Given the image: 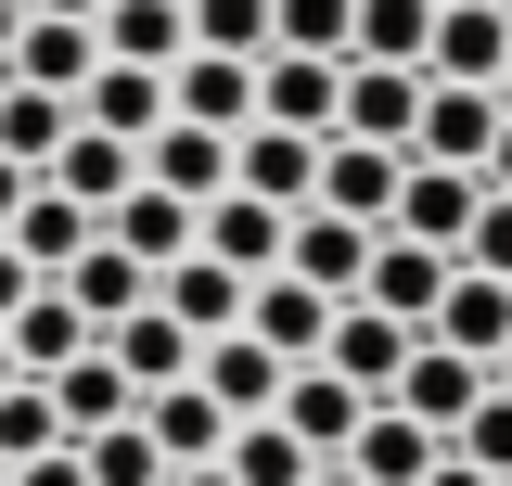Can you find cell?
Masks as SVG:
<instances>
[{"instance_id":"cell-1","label":"cell","mask_w":512,"mask_h":486,"mask_svg":"<svg viewBox=\"0 0 512 486\" xmlns=\"http://www.w3.org/2000/svg\"><path fill=\"white\" fill-rule=\"evenodd\" d=\"M410 154H423V167H474V180H487V154H500V90L423 77V128H410Z\"/></svg>"},{"instance_id":"cell-2","label":"cell","mask_w":512,"mask_h":486,"mask_svg":"<svg viewBox=\"0 0 512 486\" xmlns=\"http://www.w3.org/2000/svg\"><path fill=\"white\" fill-rule=\"evenodd\" d=\"M256 116L333 141V116H346V64H333V52H256Z\"/></svg>"},{"instance_id":"cell-3","label":"cell","mask_w":512,"mask_h":486,"mask_svg":"<svg viewBox=\"0 0 512 486\" xmlns=\"http://www.w3.org/2000/svg\"><path fill=\"white\" fill-rule=\"evenodd\" d=\"M500 64H512V0H436V52H423V77L500 90Z\"/></svg>"},{"instance_id":"cell-4","label":"cell","mask_w":512,"mask_h":486,"mask_svg":"<svg viewBox=\"0 0 512 486\" xmlns=\"http://www.w3.org/2000/svg\"><path fill=\"white\" fill-rule=\"evenodd\" d=\"M231 192H256V205H295V218H308V205H320V141L256 116L244 141H231Z\"/></svg>"},{"instance_id":"cell-5","label":"cell","mask_w":512,"mask_h":486,"mask_svg":"<svg viewBox=\"0 0 512 486\" xmlns=\"http://www.w3.org/2000/svg\"><path fill=\"white\" fill-rule=\"evenodd\" d=\"M448 269H461L448 243H410V231H384V243H372V282H359V295H372L384 320H410V333H436V307H448Z\"/></svg>"},{"instance_id":"cell-6","label":"cell","mask_w":512,"mask_h":486,"mask_svg":"<svg viewBox=\"0 0 512 486\" xmlns=\"http://www.w3.org/2000/svg\"><path fill=\"white\" fill-rule=\"evenodd\" d=\"M333 307H346V295H320V282H295V269H269V282L244 295V333L269 346V359H295V371H308L320 346H333Z\"/></svg>"},{"instance_id":"cell-7","label":"cell","mask_w":512,"mask_h":486,"mask_svg":"<svg viewBox=\"0 0 512 486\" xmlns=\"http://www.w3.org/2000/svg\"><path fill=\"white\" fill-rule=\"evenodd\" d=\"M410 128H423V64H346V116H333V141L410 154Z\"/></svg>"},{"instance_id":"cell-8","label":"cell","mask_w":512,"mask_h":486,"mask_svg":"<svg viewBox=\"0 0 512 486\" xmlns=\"http://www.w3.org/2000/svg\"><path fill=\"white\" fill-rule=\"evenodd\" d=\"M487 384H500L487 359H461V346H436V333H423V346H410V371H397V410H410V423H436V435H461Z\"/></svg>"},{"instance_id":"cell-9","label":"cell","mask_w":512,"mask_h":486,"mask_svg":"<svg viewBox=\"0 0 512 486\" xmlns=\"http://www.w3.org/2000/svg\"><path fill=\"white\" fill-rule=\"evenodd\" d=\"M410 346H423L410 320H384L372 295H346V307H333V346H320V359L346 371L359 397H397V371H410Z\"/></svg>"},{"instance_id":"cell-10","label":"cell","mask_w":512,"mask_h":486,"mask_svg":"<svg viewBox=\"0 0 512 486\" xmlns=\"http://www.w3.org/2000/svg\"><path fill=\"white\" fill-rule=\"evenodd\" d=\"M397 180H410V154H384V141H320V205H333V218L384 231V218H397Z\"/></svg>"},{"instance_id":"cell-11","label":"cell","mask_w":512,"mask_h":486,"mask_svg":"<svg viewBox=\"0 0 512 486\" xmlns=\"http://www.w3.org/2000/svg\"><path fill=\"white\" fill-rule=\"evenodd\" d=\"M244 269H218V256H205V243H192L180 269H154V307H167V320H192V346H218V333H244Z\"/></svg>"},{"instance_id":"cell-12","label":"cell","mask_w":512,"mask_h":486,"mask_svg":"<svg viewBox=\"0 0 512 486\" xmlns=\"http://www.w3.org/2000/svg\"><path fill=\"white\" fill-rule=\"evenodd\" d=\"M0 333H13V359H26V384H52L64 359H90V346H103V320H90V307L64 295V282H39V295L13 307Z\"/></svg>"},{"instance_id":"cell-13","label":"cell","mask_w":512,"mask_h":486,"mask_svg":"<svg viewBox=\"0 0 512 486\" xmlns=\"http://www.w3.org/2000/svg\"><path fill=\"white\" fill-rule=\"evenodd\" d=\"M205 256H218V269H244V282H269V269L295 256V205H256V192H218V205H205Z\"/></svg>"},{"instance_id":"cell-14","label":"cell","mask_w":512,"mask_h":486,"mask_svg":"<svg viewBox=\"0 0 512 486\" xmlns=\"http://www.w3.org/2000/svg\"><path fill=\"white\" fill-rule=\"evenodd\" d=\"M141 180H154V192H180V205H218V192H231V128L167 116L154 141H141Z\"/></svg>"},{"instance_id":"cell-15","label":"cell","mask_w":512,"mask_h":486,"mask_svg":"<svg viewBox=\"0 0 512 486\" xmlns=\"http://www.w3.org/2000/svg\"><path fill=\"white\" fill-rule=\"evenodd\" d=\"M282 423L308 435V461H346V448H359V423H372V397H359L333 359H308L295 384H282Z\"/></svg>"},{"instance_id":"cell-16","label":"cell","mask_w":512,"mask_h":486,"mask_svg":"<svg viewBox=\"0 0 512 486\" xmlns=\"http://www.w3.org/2000/svg\"><path fill=\"white\" fill-rule=\"evenodd\" d=\"M39 180H52V192H77L90 218H116L128 192H141V141H116V128H90V116H77V141H64Z\"/></svg>"},{"instance_id":"cell-17","label":"cell","mask_w":512,"mask_h":486,"mask_svg":"<svg viewBox=\"0 0 512 486\" xmlns=\"http://www.w3.org/2000/svg\"><path fill=\"white\" fill-rule=\"evenodd\" d=\"M474 205H487V180H474V167H423V154H410V180H397V218H384V231H410V243H448V256H461Z\"/></svg>"},{"instance_id":"cell-18","label":"cell","mask_w":512,"mask_h":486,"mask_svg":"<svg viewBox=\"0 0 512 486\" xmlns=\"http://www.w3.org/2000/svg\"><path fill=\"white\" fill-rule=\"evenodd\" d=\"M192 384L231 410V423H256V410H282V384H295V359H269L256 333H218L205 359H192Z\"/></svg>"},{"instance_id":"cell-19","label":"cell","mask_w":512,"mask_h":486,"mask_svg":"<svg viewBox=\"0 0 512 486\" xmlns=\"http://www.w3.org/2000/svg\"><path fill=\"white\" fill-rule=\"evenodd\" d=\"M0 243H13V256H26L39 282H64V269H77V256L103 243V218H90L77 192H52V180H39V192H26V218H13V231H0Z\"/></svg>"},{"instance_id":"cell-20","label":"cell","mask_w":512,"mask_h":486,"mask_svg":"<svg viewBox=\"0 0 512 486\" xmlns=\"http://www.w3.org/2000/svg\"><path fill=\"white\" fill-rule=\"evenodd\" d=\"M167 103H180L192 128H231V141H244V128H256V64H231V52H180V64H167Z\"/></svg>"},{"instance_id":"cell-21","label":"cell","mask_w":512,"mask_h":486,"mask_svg":"<svg viewBox=\"0 0 512 486\" xmlns=\"http://www.w3.org/2000/svg\"><path fill=\"white\" fill-rule=\"evenodd\" d=\"M77 116H90V128H116V141H154V128L180 116V103H167V64H90Z\"/></svg>"},{"instance_id":"cell-22","label":"cell","mask_w":512,"mask_h":486,"mask_svg":"<svg viewBox=\"0 0 512 486\" xmlns=\"http://www.w3.org/2000/svg\"><path fill=\"white\" fill-rule=\"evenodd\" d=\"M372 243H384V231H359V218L308 205V218H295V256H282V269H295V282H320V295H359V282H372Z\"/></svg>"},{"instance_id":"cell-23","label":"cell","mask_w":512,"mask_h":486,"mask_svg":"<svg viewBox=\"0 0 512 486\" xmlns=\"http://www.w3.org/2000/svg\"><path fill=\"white\" fill-rule=\"evenodd\" d=\"M141 435L167 448V474H192V461H218V448H231V410H218L205 384H154V397H141Z\"/></svg>"},{"instance_id":"cell-24","label":"cell","mask_w":512,"mask_h":486,"mask_svg":"<svg viewBox=\"0 0 512 486\" xmlns=\"http://www.w3.org/2000/svg\"><path fill=\"white\" fill-rule=\"evenodd\" d=\"M346 461H359L372 486H423V474L448 461V435H436V423H410L397 397H372V423H359V448H346Z\"/></svg>"},{"instance_id":"cell-25","label":"cell","mask_w":512,"mask_h":486,"mask_svg":"<svg viewBox=\"0 0 512 486\" xmlns=\"http://www.w3.org/2000/svg\"><path fill=\"white\" fill-rule=\"evenodd\" d=\"M90 64H103V26L26 13V39H13V77H26V90H90Z\"/></svg>"},{"instance_id":"cell-26","label":"cell","mask_w":512,"mask_h":486,"mask_svg":"<svg viewBox=\"0 0 512 486\" xmlns=\"http://www.w3.org/2000/svg\"><path fill=\"white\" fill-rule=\"evenodd\" d=\"M436 346H461V359H487V371H500V346H512V282H487V269H448Z\"/></svg>"},{"instance_id":"cell-27","label":"cell","mask_w":512,"mask_h":486,"mask_svg":"<svg viewBox=\"0 0 512 486\" xmlns=\"http://www.w3.org/2000/svg\"><path fill=\"white\" fill-rule=\"evenodd\" d=\"M103 231H116L128 256H141V269H180L192 243H205V205H180V192H154V180H141V192L116 205V218H103Z\"/></svg>"},{"instance_id":"cell-28","label":"cell","mask_w":512,"mask_h":486,"mask_svg":"<svg viewBox=\"0 0 512 486\" xmlns=\"http://www.w3.org/2000/svg\"><path fill=\"white\" fill-rule=\"evenodd\" d=\"M103 346H116V371L141 384V397H154V384H192V359H205V346H192V320H167V307H128Z\"/></svg>"},{"instance_id":"cell-29","label":"cell","mask_w":512,"mask_h":486,"mask_svg":"<svg viewBox=\"0 0 512 486\" xmlns=\"http://www.w3.org/2000/svg\"><path fill=\"white\" fill-rule=\"evenodd\" d=\"M52 410H64V435H103V423H128V410H141V384L116 371V346H90V359L52 371Z\"/></svg>"},{"instance_id":"cell-30","label":"cell","mask_w":512,"mask_h":486,"mask_svg":"<svg viewBox=\"0 0 512 486\" xmlns=\"http://www.w3.org/2000/svg\"><path fill=\"white\" fill-rule=\"evenodd\" d=\"M192 0H103V64H180Z\"/></svg>"},{"instance_id":"cell-31","label":"cell","mask_w":512,"mask_h":486,"mask_svg":"<svg viewBox=\"0 0 512 486\" xmlns=\"http://www.w3.org/2000/svg\"><path fill=\"white\" fill-rule=\"evenodd\" d=\"M64 141H77V90H26V77H13V90H0V154H13V167H52Z\"/></svg>"},{"instance_id":"cell-32","label":"cell","mask_w":512,"mask_h":486,"mask_svg":"<svg viewBox=\"0 0 512 486\" xmlns=\"http://www.w3.org/2000/svg\"><path fill=\"white\" fill-rule=\"evenodd\" d=\"M64 295H77V307H90V320H103V333H116L128 307H154V269H141V256H128V243L103 231V243H90V256H77V269H64Z\"/></svg>"},{"instance_id":"cell-33","label":"cell","mask_w":512,"mask_h":486,"mask_svg":"<svg viewBox=\"0 0 512 486\" xmlns=\"http://www.w3.org/2000/svg\"><path fill=\"white\" fill-rule=\"evenodd\" d=\"M218 461H231L244 486H308V474H320V461H308V435L282 423V410H256V423H231V448H218Z\"/></svg>"},{"instance_id":"cell-34","label":"cell","mask_w":512,"mask_h":486,"mask_svg":"<svg viewBox=\"0 0 512 486\" xmlns=\"http://www.w3.org/2000/svg\"><path fill=\"white\" fill-rule=\"evenodd\" d=\"M423 52H436V0H359L346 64H423Z\"/></svg>"},{"instance_id":"cell-35","label":"cell","mask_w":512,"mask_h":486,"mask_svg":"<svg viewBox=\"0 0 512 486\" xmlns=\"http://www.w3.org/2000/svg\"><path fill=\"white\" fill-rule=\"evenodd\" d=\"M77 461H90V486H167V448L141 435V410L103 423V435H77Z\"/></svg>"},{"instance_id":"cell-36","label":"cell","mask_w":512,"mask_h":486,"mask_svg":"<svg viewBox=\"0 0 512 486\" xmlns=\"http://www.w3.org/2000/svg\"><path fill=\"white\" fill-rule=\"evenodd\" d=\"M282 39V13L269 0H192V52H231V64H256Z\"/></svg>"},{"instance_id":"cell-37","label":"cell","mask_w":512,"mask_h":486,"mask_svg":"<svg viewBox=\"0 0 512 486\" xmlns=\"http://www.w3.org/2000/svg\"><path fill=\"white\" fill-rule=\"evenodd\" d=\"M269 13H282L269 52H333L346 64V39H359V0H269Z\"/></svg>"},{"instance_id":"cell-38","label":"cell","mask_w":512,"mask_h":486,"mask_svg":"<svg viewBox=\"0 0 512 486\" xmlns=\"http://www.w3.org/2000/svg\"><path fill=\"white\" fill-rule=\"evenodd\" d=\"M39 448H77V435H64L52 384H13V397H0V461H39Z\"/></svg>"},{"instance_id":"cell-39","label":"cell","mask_w":512,"mask_h":486,"mask_svg":"<svg viewBox=\"0 0 512 486\" xmlns=\"http://www.w3.org/2000/svg\"><path fill=\"white\" fill-rule=\"evenodd\" d=\"M448 448H461L474 474H500V486H512V384H487V397H474V423L448 435Z\"/></svg>"},{"instance_id":"cell-40","label":"cell","mask_w":512,"mask_h":486,"mask_svg":"<svg viewBox=\"0 0 512 486\" xmlns=\"http://www.w3.org/2000/svg\"><path fill=\"white\" fill-rule=\"evenodd\" d=\"M461 269L512 282V192H487V205H474V231H461Z\"/></svg>"},{"instance_id":"cell-41","label":"cell","mask_w":512,"mask_h":486,"mask_svg":"<svg viewBox=\"0 0 512 486\" xmlns=\"http://www.w3.org/2000/svg\"><path fill=\"white\" fill-rule=\"evenodd\" d=\"M13 486H90V461L77 448H39V461H13Z\"/></svg>"},{"instance_id":"cell-42","label":"cell","mask_w":512,"mask_h":486,"mask_svg":"<svg viewBox=\"0 0 512 486\" xmlns=\"http://www.w3.org/2000/svg\"><path fill=\"white\" fill-rule=\"evenodd\" d=\"M39 295V269H26V256H13V243H0V320H13V307Z\"/></svg>"},{"instance_id":"cell-43","label":"cell","mask_w":512,"mask_h":486,"mask_svg":"<svg viewBox=\"0 0 512 486\" xmlns=\"http://www.w3.org/2000/svg\"><path fill=\"white\" fill-rule=\"evenodd\" d=\"M26 192H39V167H13V154H0V231L26 218Z\"/></svg>"},{"instance_id":"cell-44","label":"cell","mask_w":512,"mask_h":486,"mask_svg":"<svg viewBox=\"0 0 512 486\" xmlns=\"http://www.w3.org/2000/svg\"><path fill=\"white\" fill-rule=\"evenodd\" d=\"M423 486H500V474H474V461H461V448H448V461H436V474H423Z\"/></svg>"},{"instance_id":"cell-45","label":"cell","mask_w":512,"mask_h":486,"mask_svg":"<svg viewBox=\"0 0 512 486\" xmlns=\"http://www.w3.org/2000/svg\"><path fill=\"white\" fill-rule=\"evenodd\" d=\"M487 192H512V103H500V154H487Z\"/></svg>"},{"instance_id":"cell-46","label":"cell","mask_w":512,"mask_h":486,"mask_svg":"<svg viewBox=\"0 0 512 486\" xmlns=\"http://www.w3.org/2000/svg\"><path fill=\"white\" fill-rule=\"evenodd\" d=\"M13 39H26V0H0V77H13Z\"/></svg>"},{"instance_id":"cell-47","label":"cell","mask_w":512,"mask_h":486,"mask_svg":"<svg viewBox=\"0 0 512 486\" xmlns=\"http://www.w3.org/2000/svg\"><path fill=\"white\" fill-rule=\"evenodd\" d=\"M167 486H244V474H231V461H192V474H167Z\"/></svg>"},{"instance_id":"cell-48","label":"cell","mask_w":512,"mask_h":486,"mask_svg":"<svg viewBox=\"0 0 512 486\" xmlns=\"http://www.w3.org/2000/svg\"><path fill=\"white\" fill-rule=\"evenodd\" d=\"M26 13H77V26H103V0H26Z\"/></svg>"},{"instance_id":"cell-49","label":"cell","mask_w":512,"mask_h":486,"mask_svg":"<svg viewBox=\"0 0 512 486\" xmlns=\"http://www.w3.org/2000/svg\"><path fill=\"white\" fill-rule=\"evenodd\" d=\"M308 486H372V474H359V461H320V474H308Z\"/></svg>"},{"instance_id":"cell-50","label":"cell","mask_w":512,"mask_h":486,"mask_svg":"<svg viewBox=\"0 0 512 486\" xmlns=\"http://www.w3.org/2000/svg\"><path fill=\"white\" fill-rule=\"evenodd\" d=\"M13 384H26V359H13V333H0V397H13Z\"/></svg>"},{"instance_id":"cell-51","label":"cell","mask_w":512,"mask_h":486,"mask_svg":"<svg viewBox=\"0 0 512 486\" xmlns=\"http://www.w3.org/2000/svg\"><path fill=\"white\" fill-rule=\"evenodd\" d=\"M500 103H512V64H500Z\"/></svg>"},{"instance_id":"cell-52","label":"cell","mask_w":512,"mask_h":486,"mask_svg":"<svg viewBox=\"0 0 512 486\" xmlns=\"http://www.w3.org/2000/svg\"><path fill=\"white\" fill-rule=\"evenodd\" d=\"M500 384H512V346H500Z\"/></svg>"},{"instance_id":"cell-53","label":"cell","mask_w":512,"mask_h":486,"mask_svg":"<svg viewBox=\"0 0 512 486\" xmlns=\"http://www.w3.org/2000/svg\"><path fill=\"white\" fill-rule=\"evenodd\" d=\"M0 486H13V461H0Z\"/></svg>"},{"instance_id":"cell-54","label":"cell","mask_w":512,"mask_h":486,"mask_svg":"<svg viewBox=\"0 0 512 486\" xmlns=\"http://www.w3.org/2000/svg\"><path fill=\"white\" fill-rule=\"evenodd\" d=\"M0 90H13V77H0Z\"/></svg>"}]
</instances>
